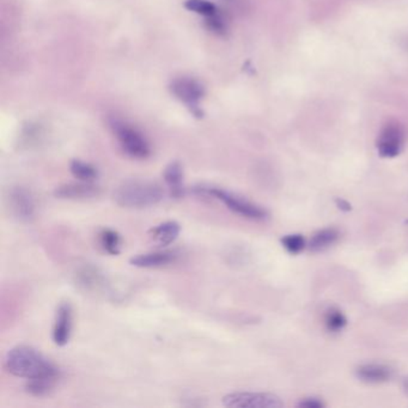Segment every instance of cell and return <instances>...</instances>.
<instances>
[{
	"label": "cell",
	"mask_w": 408,
	"mask_h": 408,
	"mask_svg": "<svg viewBox=\"0 0 408 408\" xmlns=\"http://www.w3.org/2000/svg\"><path fill=\"white\" fill-rule=\"evenodd\" d=\"M335 204H337V207L342 209V211H345V212L351 211V205H350V203H347L346 200L342 199V198L339 199L337 198V199H335Z\"/></svg>",
	"instance_id": "cb8c5ba5"
},
{
	"label": "cell",
	"mask_w": 408,
	"mask_h": 408,
	"mask_svg": "<svg viewBox=\"0 0 408 408\" xmlns=\"http://www.w3.org/2000/svg\"><path fill=\"white\" fill-rule=\"evenodd\" d=\"M72 321H73V310H72L71 304L64 302L58 308L55 321L53 326V342L57 346H66L70 342Z\"/></svg>",
	"instance_id": "9c48e42d"
},
{
	"label": "cell",
	"mask_w": 408,
	"mask_h": 408,
	"mask_svg": "<svg viewBox=\"0 0 408 408\" xmlns=\"http://www.w3.org/2000/svg\"><path fill=\"white\" fill-rule=\"evenodd\" d=\"M179 254L173 251L164 252L146 253L133 257L129 260L132 266L138 268H158V267L168 266L177 260Z\"/></svg>",
	"instance_id": "8fae6325"
},
{
	"label": "cell",
	"mask_w": 408,
	"mask_h": 408,
	"mask_svg": "<svg viewBox=\"0 0 408 408\" xmlns=\"http://www.w3.org/2000/svg\"><path fill=\"white\" fill-rule=\"evenodd\" d=\"M404 390L405 393H406V394H407L408 396V377L407 379H406V380L404 381Z\"/></svg>",
	"instance_id": "d4e9b609"
},
{
	"label": "cell",
	"mask_w": 408,
	"mask_h": 408,
	"mask_svg": "<svg viewBox=\"0 0 408 408\" xmlns=\"http://www.w3.org/2000/svg\"><path fill=\"white\" fill-rule=\"evenodd\" d=\"M406 223H407V224H408V220H407V222H406Z\"/></svg>",
	"instance_id": "484cf974"
},
{
	"label": "cell",
	"mask_w": 408,
	"mask_h": 408,
	"mask_svg": "<svg viewBox=\"0 0 408 408\" xmlns=\"http://www.w3.org/2000/svg\"><path fill=\"white\" fill-rule=\"evenodd\" d=\"M101 194L99 186L92 185L91 182L81 183H67L59 186L54 190V195L58 199L67 200H89L95 199Z\"/></svg>",
	"instance_id": "30bf717a"
},
{
	"label": "cell",
	"mask_w": 408,
	"mask_h": 408,
	"mask_svg": "<svg viewBox=\"0 0 408 408\" xmlns=\"http://www.w3.org/2000/svg\"><path fill=\"white\" fill-rule=\"evenodd\" d=\"M405 144L404 129L398 123H390L381 131L377 139V150L381 157L394 158L399 156Z\"/></svg>",
	"instance_id": "52a82bcc"
},
{
	"label": "cell",
	"mask_w": 408,
	"mask_h": 408,
	"mask_svg": "<svg viewBox=\"0 0 408 408\" xmlns=\"http://www.w3.org/2000/svg\"><path fill=\"white\" fill-rule=\"evenodd\" d=\"M59 379H60V372L53 375L41 376V377L27 380L24 388L25 392L31 396L41 398L52 393L54 388L57 387Z\"/></svg>",
	"instance_id": "9a60e30c"
},
{
	"label": "cell",
	"mask_w": 408,
	"mask_h": 408,
	"mask_svg": "<svg viewBox=\"0 0 408 408\" xmlns=\"http://www.w3.org/2000/svg\"><path fill=\"white\" fill-rule=\"evenodd\" d=\"M8 204H9L10 212L14 214V217L28 223L31 222L36 216V199L34 196L33 192L28 190L23 186H16L9 190L8 195Z\"/></svg>",
	"instance_id": "8992f818"
},
{
	"label": "cell",
	"mask_w": 408,
	"mask_h": 408,
	"mask_svg": "<svg viewBox=\"0 0 408 408\" xmlns=\"http://www.w3.org/2000/svg\"><path fill=\"white\" fill-rule=\"evenodd\" d=\"M393 369L385 364L369 363L358 366L356 376L361 381L369 385H380L390 381L393 377Z\"/></svg>",
	"instance_id": "7c38bea8"
},
{
	"label": "cell",
	"mask_w": 408,
	"mask_h": 408,
	"mask_svg": "<svg viewBox=\"0 0 408 408\" xmlns=\"http://www.w3.org/2000/svg\"><path fill=\"white\" fill-rule=\"evenodd\" d=\"M70 170H71L72 175L81 182H92L99 177V170L96 169L95 166L90 163L79 161V160L71 162Z\"/></svg>",
	"instance_id": "d6986e66"
},
{
	"label": "cell",
	"mask_w": 408,
	"mask_h": 408,
	"mask_svg": "<svg viewBox=\"0 0 408 408\" xmlns=\"http://www.w3.org/2000/svg\"><path fill=\"white\" fill-rule=\"evenodd\" d=\"M173 94L190 108H198L199 102L204 97V88L193 78H177L171 83Z\"/></svg>",
	"instance_id": "ba28073f"
},
{
	"label": "cell",
	"mask_w": 408,
	"mask_h": 408,
	"mask_svg": "<svg viewBox=\"0 0 408 408\" xmlns=\"http://www.w3.org/2000/svg\"><path fill=\"white\" fill-rule=\"evenodd\" d=\"M171 198L181 199L185 196V185H183V169L179 162H171L166 166L163 174Z\"/></svg>",
	"instance_id": "4fadbf2b"
},
{
	"label": "cell",
	"mask_w": 408,
	"mask_h": 408,
	"mask_svg": "<svg viewBox=\"0 0 408 408\" xmlns=\"http://www.w3.org/2000/svg\"><path fill=\"white\" fill-rule=\"evenodd\" d=\"M121 236L113 229H102L100 233V244L102 249L110 255H119L121 252Z\"/></svg>",
	"instance_id": "ac0fdd59"
},
{
	"label": "cell",
	"mask_w": 408,
	"mask_h": 408,
	"mask_svg": "<svg viewBox=\"0 0 408 408\" xmlns=\"http://www.w3.org/2000/svg\"><path fill=\"white\" fill-rule=\"evenodd\" d=\"M181 233L180 224L174 220L164 222L156 225L149 231L152 241L160 247H166L171 243L175 242Z\"/></svg>",
	"instance_id": "5bb4252c"
},
{
	"label": "cell",
	"mask_w": 408,
	"mask_h": 408,
	"mask_svg": "<svg viewBox=\"0 0 408 408\" xmlns=\"http://www.w3.org/2000/svg\"><path fill=\"white\" fill-rule=\"evenodd\" d=\"M225 407L233 408H281L284 403L279 396L271 393L257 392H235L224 396Z\"/></svg>",
	"instance_id": "5b68a950"
},
{
	"label": "cell",
	"mask_w": 408,
	"mask_h": 408,
	"mask_svg": "<svg viewBox=\"0 0 408 408\" xmlns=\"http://www.w3.org/2000/svg\"><path fill=\"white\" fill-rule=\"evenodd\" d=\"M281 244L290 254H298L305 248L307 242L302 235H288L281 238Z\"/></svg>",
	"instance_id": "7402d4cb"
},
{
	"label": "cell",
	"mask_w": 408,
	"mask_h": 408,
	"mask_svg": "<svg viewBox=\"0 0 408 408\" xmlns=\"http://www.w3.org/2000/svg\"><path fill=\"white\" fill-rule=\"evenodd\" d=\"M185 8L190 11H193L195 14L204 16L206 18L218 14L217 6L209 0H187Z\"/></svg>",
	"instance_id": "44dd1931"
},
{
	"label": "cell",
	"mask_w": 408,
	"mask_h": 408,
	"mask_svg": "<svg viewBox=\"0 0 408 408\" xmlns=\"http://www.w3.org/2000/svg\"><path fill=\"white\" fill-rule=\"evenodd\" d=\"M110 129L115 138L118 139L120 146L129 157L137 160H145L151 155V147L144 137L133 126L125 123L123 120L112 119Z\"/></svg>",
	"instance_id": "277c9868"
},
{
	"label": "cell",
	"mask_w": 408,
	"mask_h": 408,
	"mask_svg": "<svg viewBox=\"0 0 408 408\" xmlns=\"http://www.w3.org/2000/svg\"><path fill=\"white\" fill-rule=\"evenodd\" d=\"M77 281L88 291H101L105 288V277L97 267H81L77 273Z\"/></svg>",
	"instance_id": "2e32d148"
},
{
	"label": "cell",
	"mask_w": 408,
	"mask_h": 408,
	"mask_svg": "<svg viewBox=\"0 0 408 408\" xmlns=\"http://www.w3.org/2000/svg\"><path fill=\"white\" fill-rule=\"evenodd\" d=\"M194 193L199 196L212 198V199L222 201L230 211H233V214H240L244 218L264 220L268 217V212L262 206L244 199L243 196H240V195L228 192V190H222L218 187L198 186L194 188Z\"/></svg>",
	"instance_id": "3957f363"
},
{
	"label": "cell",
	"mask_w": 408,
	"mask_h": 408,
	"mask_svg": "<svg viewBox=\"0 0 408 408\" xmlns=\"http://www.w3.org/2000/svg\"><path fill=\"white\" fill-rule=\"evenodd\" d=\"M346 323L347 320L345 315L339 309H328L327 313L324 315V324L329 332H340L345 328Z\"/></svg>",
	"instance_id": "ffe728a7"
},
{
	"label": "cell",
	"mask_w": 408,
	"mask_h": 408,
	"mask_svg": "<svg viewBox=\"0 0 408 408\" xmlns=\"http://www.w3.org/2000/svg\"><path fill=\"white\" fill-rule=\"evenodd\" d=\"M5 368L11 375L25 380L60 372L57 366L40 352L33 347L23 345L14 347L8 352L5 358Z\"/></svg>",
	"instance_id": "6da1fadb"
},
{
	"label": "cell",
	"mask_w": 408,
	"mask_h": 408,
	"mask_svg": "<svg viewBox=\"0 0 408 408\" xmlns=\"http://www.w3.org/2000/svg\"><path fill=\"white\" fill-rule=\"evenodd\" d=\"M298 407L321 408L324 407V404L318 398H307L299 403Z\"/></svg>",
	"instance_id": "603a6c76"
},
{
	"label": "cell",
	"mask_w": 408,
	"mask_h": 408,
	"mask_svg": "<svg viewBox=\"0 0 408 408\" xmlns=\"http://www.w3.org/2000/svg\"><path fill=\"white\" fill-rule=\"evenodd\" d=\"M337 238H339V231L337 229H322L311 236L309 248L314 253L323 252L337 242Z\"/></svg>",
	"instance_id": "e0dca14e"
},
{
	"label": "cell",
	"mask_w": 408,
	"mask_h": 408,
	"mask_svg": "<svg viewBox=\"0 0 408 408\" xmlns=\"http://www.w3.org/2000/svg\"><path fill=\"white\" fill-rule=\"evenodd\" d=\"M164 198L161 186L147 180H129L115 190L116 204L127 209H144L160 204Z\"/></svg>",
	"instance_id": "7a4b0ae2"
}]
</instances>
